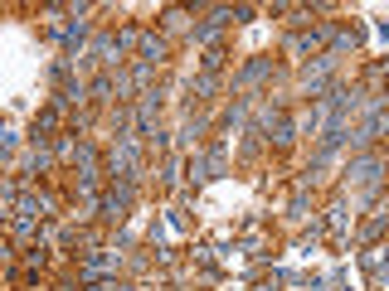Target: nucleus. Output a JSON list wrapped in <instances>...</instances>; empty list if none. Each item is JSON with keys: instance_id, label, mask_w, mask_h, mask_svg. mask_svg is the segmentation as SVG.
Returning <instances> with one entry per match:
<instances>
[{"instance_id": "1", "label": "nucleus", "mask_w": 389, "mask_h": 291, "mask_svg": "<svg viewBox=\"0 0 389 291\" xmlns=\"http://www.w3.org/2000/svg\"><path fill=\"white\" fill-rule=\"evenodd\" d=\"M161 59H166V39H156V34H146V39H141V64L151 68V64H161Z\"/></svg>"}]
</instances>
